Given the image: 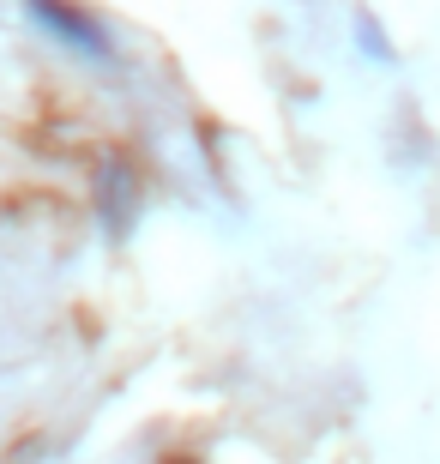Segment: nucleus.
<instances>
[{
	"instance_id": "1",
	"label": "nucleus",
	"mask_w": 440,
	"mask_h": 464,
	"mask_svg": "<svg viewBox=\"0 0 440 464\" xmlns=\"http://www.w3.org/2000/svg\"><path fill=\"white\" fill-rule=\"evenodd\" d=\"M24 13H31V24L49 36V43L73 49L79 61H97V67L115 61V36L103 31V18L85 13V6H73V0H24Z\"/></svg>"
},
{
	"instance_id": "2",
	"label": "nucleus",
	"mask_w": 440,
	"mask_h": 464,
	"mask_svg": "<svg viewBox=\"0 0 440 464\" xmlns=\"http://www.w3.org/2000/svg\"><path fill=\"white\" fill-rule=\"evenodd\" d=\"M356 43H362V54H368V61H380V67H392V61H398V49H392L386 31H380V18H356Z\"/></svg>"
}]
</instances>
